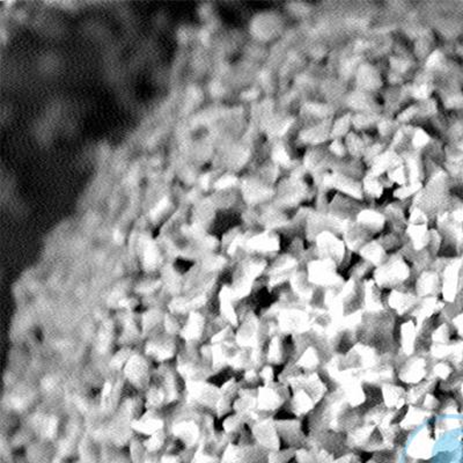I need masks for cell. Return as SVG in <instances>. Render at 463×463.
Here are the masks:
<instances>
[{"mask_svg": "<svg viewBox=\"0 0 463 463\" xmlns=\"http://www.w3.org/2000/svg\"><path fill=\"white\" fill-rule=\"evenodd\" d=\"M317 363V358L315 356V352L311 348H308V351L302 356L300 360V365H305L307 367L315 366Z\"/></svg>", "mask_w": 463, "mask_h": 463, "instance_id": "2", "label": "cell"}, {"mask_svg": "<svg viewBox=\"0 0 463 463\" xmlns=\"http://www.w3.org/2000/svg\"><path fill=\"white\" fill-rule=\"evenodd\" d=\"M413 339H415V330L411 322L404 324L402 328V343L403 350L406 354H410L413 348Z\"/></svg>", "mask_w": 463, "mask_h": 463, "instance_id": "1", "label": "cell"}]
</instances>
